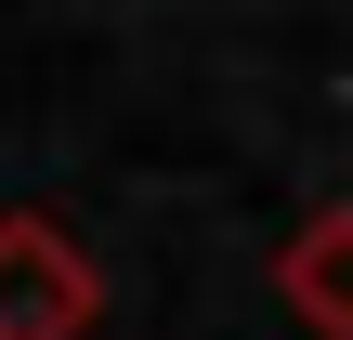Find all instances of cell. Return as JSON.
Masks as SVG:
<instances>
[{"label":"cell","instance_id":"2","mask_svg":"<svg viewBox=\"0 0 353 340\" xmlns=\"http://www.w3.org/2000/svg\"><path fill=\"white\" fill-rule=\"evenodd\" d=\"M275 301H288L314 340H353V197H327V210L288 223V249H275Z\"/></svg>","mask_w":353,"mask_h":340},{"label":"cell","instance_id":"1","mask_svg":"<svg viewBox=\"0 0 353 340\" xmlns=\"http://www.w3.org/2000/svg\"><path fill=\"white\" fill-rule=\"evenodd\" d=\"M105 275L52 210H0V340H92Z\"/></svg>","mask_w":353,"mask_h":340}]
</instances>
